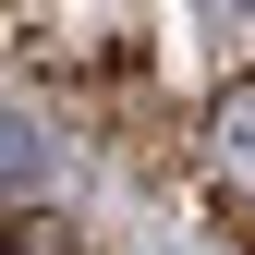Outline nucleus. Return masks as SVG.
Returning <instances> with one entry per match:
<instances>
[{
  "mask_svg": "<svg viewBox=\"0 0 255 255\" xmlns=\"http://www.w3.org/2000/svg\"><path fill=\"white\" fill-rule=\"evenodd\" d=\"M0 158H24V122H12V110H0Z\"/></svg>",
  "mask_w": 255,
  "mask_h": 255,
  "instance_id": "obj_2",
  "label": "nucleus"
},
{
  "mask_svg": "<svg viewBox=\"0 0 255 255\" xmlns=\"http://www.w3.org/2000/svg\"><path fill=\"white\" fill-rule=\"evenodd\" d=\"M219 12H255V0H219Z\"/></svg>",
  "mask_w": 255,
  "mask_h": 255,
  "instance_id": "obj_3",
  "label": "nucleus"
},
{
  "mask_svg": "<svg viewBox=\"0 0 255 255\" xmlns=\"http://www.w3.org/2000/svg\"><path fill=\"white\" fill-rule=\"evenodd\" d=\"M207 158H219V182L255 207V73H231V85L207 98Z\"/></svg>",
  "mask_w": 255,
  "mask_h": 255,
  "instance_id": "obj_1",
  "label": "nucleus"
},
{
  "mask_svg": "<svg viewBox=\"0 0 255 255\" xmlns=\"http://www.w3.org/2000/svg\"><path fill=\"white\" fill-rule=\"evenodd\" d=\"M0 255H12V243H0Z\"/></svg>",
  "mask_w": 255,
  "mask_h": 255,
  "instance_id": "obj_4",
  "label": "nucleus"
}]
</instances>
